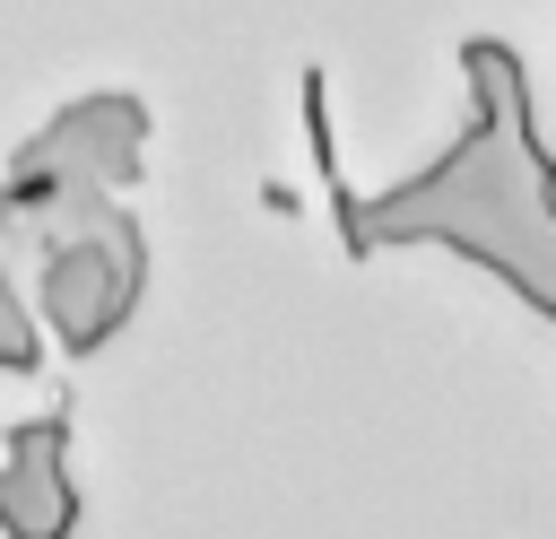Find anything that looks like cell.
Wrapping results in <instances>:
<instances>
[{
    "mask_svg": "<svg viewBox=\"0 0 556 539\" xmlns=\"http://www.w3.org/2000/svg\"><path fill=\"white\" fill-rule=\"evenodd\" d=\"M0 530H9V539H70V530H78L70 409L9 426V461H0Z\"/></svg>",
    "mask_w": 556,
    "mask_h": 539,
    "instance_id": "cell-1",
    "label": "cell"
},
{
    "mask_svg": "<svg viewBox=\"0 0 556 539\" xmlns=\"http://www.w3.org/2000/svg\"><path fill=\"white\" fill-rule=\"evenodd\" d=\"M26 365H35V322L17 313V287L0 270V374H26Z\"/></svg>",
    "mask_w": 556,
    "mask_h": 539,
    "instance_id": "cell-2",
    "label": "cell"
}]
</instances>
